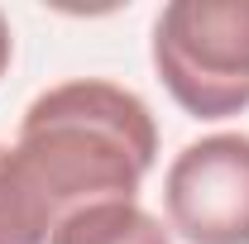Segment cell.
<instances>
[{"instance_id":"8992f818","label":"cell","mask_w":249,"mask_h":244,"mask_svg":"<svg viewBox=\"0 0 249 244\" xmlns=\"http://www.w3.org/2000/svg\"><path fill=\"white\" fill-rule=\"evenodd\" d=\"M10 58H15V38H10V24H5V15H0V77L10 72Z\"/></svg>"},{"instance_id":"277c9868","label":"cell","mask_w":249,"mask_h":244,"mask_svg":"<svg viewBox=\"0 0 249 244\" xmlns=\"http://www.w3.org/2000/svg\"><path fill=\"white\" fill-rule=\"evenodd\" d=\"M58 215L38 192L15 144H0V244H48Z\"/></svg>"},{"instance_id":"3957f363","label":"cell","mask_w":249,"mask_h":244,"mask_svg":"<svg viewBox=\"0 0 249 244\" xmlns=\"http://www.w3.org/2000/svg\"><path fill=\"white\" fill-rule=\"evenodd\" d=\"M163 206L187 244H249V134L192 139L168 163Z\"/></svg>"},{"instance_id":"6da1fadb","label":"cell","mask_w":249,"mask_h":244,"mask_svg":"<svg viewBox=\"0 0 249 244\" xmlns=\"http://www.w3.org/2000/svg\"><path fill=\"white\" fill-rule=\"evenodd\" d=\"M15 153L62 225L82 206L139 196L158 163V124L129 87L77 77L29 101Z\"/></svg>"},{"instance_id":"7a4b0ae2","label":"cell","mask_w":249,"mask_h":244,"mask_svg":"<svg viewBox=\"0 0 249 244\" xmlns=\"http://www.w3.org/2000/svg\"><path fill=\"white\" fill-rule=\"evenodd\" d=\"M154 72L196 120L249 110V0H173L154 19Z\"/></svg>"},{"instance_id":"5b68a950","label":"cell","mask_w":249,"mask_h":244,"mask_svg":"<svg viewBox=\"0 0 249 244\" xmlns=\"http://www.w3.org/2000/svg\"><path fill=\"white\" fill-rule=\"evenodd\" d=\"M48 244H173V230H163L139 201H101L72 211Z\"/></svg>"}]
</instances>
